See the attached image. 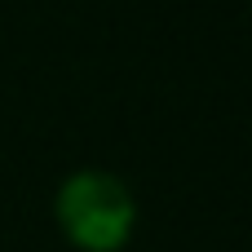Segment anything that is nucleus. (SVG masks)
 I'll return each mask as SVG.
<instances>
[{"label": "nucleus", "instance_id": "nucleus-1", "mask_svg": "<svg viewBox=\"0 0 252 252\" xmlns=\"http://www.w3.org/2000/svg\"><path fill=\"white\" fill-rule=\"evenodd\" d=\"M53 213L66 244L80 252H120L137 226V199L115 173H71Z\"/></svg>", "mask_w": 252, "mask_h": 252}]
</instances>
